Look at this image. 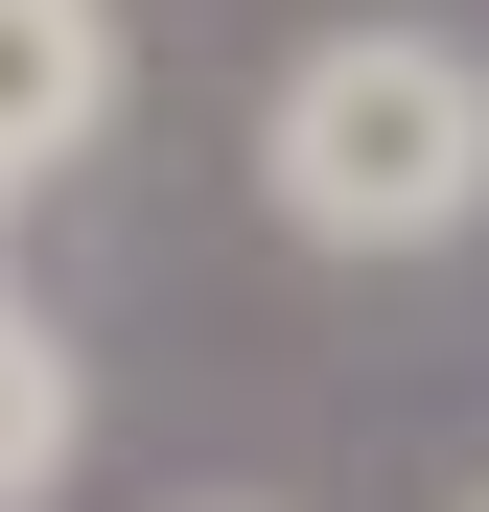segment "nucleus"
Listing matches in <instances>:
<instances>
[{"label":"nucleus","instance_id":"nucleus-1","mask_svg":"<svg viewBox=\"0 0 489 512\" xmlns=\"http://www.w3.org/2000/svg\"><path fill=\"white\" fill-rule=\"evenodd\" d=\"M257 210L303 256H443V233H489V47L326 24L280 94H257Z\"/></svg>","mask_w":489,"mask_h":512},{"label":"nucleus","instance_id":"nucleus-2","mask_svg":"<svg viewBox=\"0 0 489 512\" xmlns=\"http://www.w3.org/2000/svg\"><path fill=\"white\" fill-rule=\"evenodd\" d=\"M117 140V0H0V210Z\"/></svg>","mask_w":489,"mask_h":512},{"label":"nucleus","instance_id":"nucleus-3","mask_svg":"<svg viewBox=\"0 0 489 512\" xmlns=\"http://www.w3.org/2000/svg\"><path fill=\"white\" fill-rule=\"evenodd\" d=\"M70 443H94V373H70V326H47V303H0V512H47Z\"/></svg>","mask_w":489,"mask_h":512},{"label":"nucleus","instance_id":"nucleus-4","mask_svg":"<svg viewBox=\"0 0 489 512\" xmlns=\"http://www.w3.org/2000/svg\"><path fill=\"white\" fill-rule=\"evenodd\" d=\"M210 512H257V489H210Z\"/></svg>","mask_w":489,"mask_h":512}]
</instances>
